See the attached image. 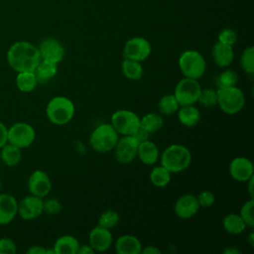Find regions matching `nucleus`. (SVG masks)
Instances as JSON below:
<instances>
[{"mask_svg":"<svg viewBox=\"0 0 254 254\" xmlns=\"http://www.w3.org/2000/svg\"><path fill=\"white\" fill-rule=\"evenodd\" d=\"M40 61L38 47L27 41L14 43L7 52L8 64L17 72L34 71Z\"/></svg>","mask_w":254,"mask_h":254,"instance_id":"nucleus-1","label":"nucleus"},{"mask_svg":"<svg viewBox=\"0 0 254 254\" xmlns=\"http://www.w3.org/2000/svg\"><path fill=\"white\" fill-rule=\"evenodd\" d=\"M161 165L171 173H181L191 163V153L184 145L172 144L161 155Z\"/></svg>","mask_w":254,"mask_h":254,"instance_id":"nucleus-2","label":"nucleus"},{"mask_svg":"<svg viewBox=\"0 0 254 254\" xmlns=\"http://www.w3.org/2000/svg\"><path fill=\"white\" fill-rule=\"evenodd\" d=\"M73 102L65 96H56L52 98L46 107V115L50 122L56 125L68 123L74 115Z\"/></svg>","mask_w":254,"mask_h":254,"instance_id":"nucleus-3","label":"nucleus"},{"mask_svg":"<svg viewBox=\"0 0 254 254\" xmlns=\"http://www.w3.org/2000/svg\"><path fill=\"white\" fill-rule=\"evenodd\" d=\"M217 105L228 115H234L241 111L245 104V96L243 91L234 86L219 87L217 90Z\"/></svg>","mask_w":254,"mask_h":254,"instance_id":"nucleus-4","label":"nucleus"},{"mask_svg":"<svg viewBox=\"0 0 254 254\" xmlns=\"http://www.w3.org/2000/svg\"><path fill=\"white\" fill-rule=\"evenodd\" d=\"M119 134L111 125V123H103L98 125L91 133L89 143L91 148L98 153H107L114 149Z\"/></svg>","mask_w":254,"mask_h":254,"instance_id":"nucleus-5","label":"nucleus"},{"mask_svg":"<svg viewBox=\"0 0 254 254\" xmlns=\"http://www.w3.org/2000/svg\"><path fill=\"white\" fill-rule=\"evenodd\" d=\"M179 67L185 77L198 79L205 72L206 63L200 53L189 50L180 56Z\"/></svg>","mask_w":254,"mask_h":254,"instance_id":"nucleus-6","label":"nucleus"},{"mask_svg":"<svg viewBox=\"0 0 254 254\" xmlns=\"http://www.w3.org/2000/svg\"><path fill=\"white\" fill-rule=\"evenodd\" d=\"M36 138V132L32 125L26 122H16L8 128V143L23 149L31 146Z\"/></svg>","mask_w":254,"mask_h":254,"instance_id":"nucleus-7","label":"nucleus"},{"mask_svg":"<svg viewBox=\"0 0 254 254\" xmlns=\"http://www.w3.org/2000/svg\"><path fill=\"white\" fill-rule=\"evenodd\" d=\"M201 86L197 79L184 77L177 83L174 95L180 106L194 104L197 102Z\"/></svg>","mask_w":254,"mask_h":254,"instance_id":"nucleus-8","label":"nucleus"},{"mask_svg":"<svg viewBox=\"0 0 254 254\" xmlns=\"http://www.w3.org/2000/svg\"><path fill=\"white\" fill-rule=\"evenodd\" d=\"M111 125L120 135H132L140 126V117L133 111L120 109L111 116Z\"/></svg>","mask_w":254,"mask_h":254,"instance_id":"nucleus-9","label":"nucleus"},{"mask_svg":"<svg viewBox=\"0 0 254 254\" xmlns=\"http://www.w3.org/2000/svg\"><path fill=\"white\" fill-rule=\"evenodd\" d=\"M152 48L148 40L142 37H134L129 39L123 48L124 59L143 62L151 55Z\"/></svg>","mask_w":254,"mask_h":254,"instance_id":"nucleus-10","label":"nucleus"},{"mask_svg":"<svg viewBox=\"0 0 254 254\" xmlns=\"http://www.w3.org/2000/svg\"><path fill=\"white\" fill-rule=\"evenodd\" d=\"M138 146L139 142L133 136L123 135L114 147L116 160L122 164L131 163L137 157Z\"/></svg>","mask_w":254,"mask_h":254,"instance_id":"nucleus-11","label":"nucleus"},{"mask_svg":"<svg viewBox=\"0 0 254 254\" xmlns=\"http://www.w3.org/2000/svg\"><path fill=\"white\" fill-rule=\"evenodd\" d=\"M28 190L31 194L44 198L52 190V182L49 175L42 171H34L28 179Z\"/></svg>","mask_w":254,"mask_h":254,"instance_id":"nucleus-12","label":"nucleus"},{"mask_svg":"<svg viewBox=\"0 0 254 254\" xmlns=\"http://www.w3.org/2000/svg\"><path fill=\"white\" fill-rule=\"evenodd\" d=\"M41 60L59 64L64 57V46L55 38H46L38 47Z\"/></svg>","mask_w":254,"mask_h":254,"instance_id":"nucleus-13","label":"nucleus"},{"mask_svg":"<svg viewBox=\"0 0 254 254\" xmlns=\"http://www.w3.org/2000/svg\"><path fill=\"white\" fill-rule=\"evenodd\" d=\"M43 213V198L33 194L23 197L18 202L17 214L25 220L39 217Z\"/></svg>","mask_w":254,"mask_h":254,"instance_id":"nucleus-14","label":"nucleus"},{"mask_svg":"<svg viewBox=\"0 0 254 254\" xmlns=\"http://www.w3.org/2000/svg\"><path fill=\"white\" fill-rule=\"evenodd\" d=\"M229 174L237 182H247L254 175L253 163L246 157H236L229 164Z\"/></svg>","mask_w":254,"mask_h":254,"instance_id":"nucleus-15","label":"nucleus"},{"mask_svg":"<svg viewBox=\"0 0 254 254\" xmlns=\"http://www.w3.org/2000/svg\"><path fill=\"white\" fill-rule=\"evenodd\" d=\"M113 237L110 229L100 225L95 226L89 233V245L94 251L104 252L108 250L112 244Z\"/></svg>","mask_w":254,"mask_h":254,"instance_id":"nucleus-16","label":"nucleus"},{"mask_svg":"<svg viewBox=\"0 0 254 254\" xmlns=\"http://www.w3.org/2000/svg\"><path fill=\"white\" fill-rule=\"evenodd\" d=\"M199 207L196 196L193 194H184L177 199L174 209L178 217L188 219L194 216Z\"/></svg>","mask_w":254,"mask_h":254,"instance_id":"nucleus-17","label":"nucleus"},{"mask_svg":"<svg viewBox=\"0 0 254 254\" xmlns=\"http://www.w3.org/2000/svg\"><path fill=\"white\" fill-rule=\"evenodd\" d=\"M18 201L9 193H0V225L10 223L17 215Z\"/></svg>","mask_w":254,"mask_h":254,"instance_id":"nucleus-18","label":"nucleus"},{"mask_svg":"<svg viewBox=\"0 0 254 254\" xmlns=\"http://www.w3.org/2000/svg\"><path fill=\"white\" fill-rule=\"evenodd\" d=\"M115 251L118 254H139L142 251V244L136 236L124 234L117 238Z\"/></svg>","mask_w":254,"mask_h":254,"instance_id":"nucleus-19","label":"nucleus"},{"mask_svg":"<svg viewBox=\"0 0 254 254\" xmlns=\"http://www.w3.org/2000/svg\"><path fill=\"white\" fill-rule=\"evenodd\" d=\"M211 55L214 63L219 67L228 66L233 62L234 59V52L232 50V47L221 44L219 42L214 44L211 51Z\"/></svg>","mask_w":254,"mask_h":254,"instance_id":"nucleus-20","label":"nucleus"},{"mask_svg":"<svg viewBox=\"0 0 254 254\" xmlns=\"http://www.w3.org/2000/svg\"><path fill=\"white\" fill-rule=\"evenodd\" d=\"M137 157L145 165H154L159 159V149L154 142L146 140L139 143Z\"/></svg>","mask_w":254,"mask_h":254,"instance_id":"nucleus-21","label":"nucleus"},{"mask_svg":"<svg viewBox=\"0 0 254 254\" xmlns=\"http://www.w3.org/2000/svg\"><path fill=\"white\" fill-rule=\"evenodd\" d=\"M177 112L178 119L184 126L193 127L200 120V113L193 104L182 105Z\"/></svg>","mask_w":254,"mask_h":254,"instance_id":"nucleus-22","label":"nucleus"},{"mask_svg":"<svg viewBox=\"0 0 254 254\" xmlns=\"http://www.w3.org/2000/svg\"><path fill=\"white\" fill-rule=\"evenodd\" d=\"M58 72V64L41 60L36 66L34 73L38 83H47L56 76Z\"/></svg>","mask_w":254,"mask_h":254,"instance_id":"nucleus-23","label":"nucleus"},{"mask_svg":"<svg viewBox=\"0 0 254 254\" xmlns=\"http://www.w3.org/2000/svg\"><path fill=\"white\" fill-rule=\"evenodd\" d=\"M78 247L79 243L74 236L63 235L56 240L54 251L55 254H76Z\"/></svg>","mask_w":254,"mask_h":254,"instance_id":"nucleus-24","label":"nucleus"},{"mask_svg":"<svg viewBox=\"0 0 254 254\" xmlns=\"http://www.w3.org/2000/svg\"><path fill=\"white\" fill-rule=\"evenodd\" d=\"M21 149L10 143H6L0 149V160L8 167H15L21 162Z\"/></svg>","mask_w":254,"mask_h":254,"instance_id":"nucleus-25","label":"nucleus"},{"mask_svg":"<svg viewBox=\"0 0 254 254\" xmlns=\"http://www.w3.org/2000/svg\"><path fill=\"white\" fill-rule=\"evenodd\" d=\"M223 228L230 234H240L247 227L241 216L237 213L226 214L222 220Z\"/></svg>","mask_w":254,"mask_h":254,"instance_id":"nucleus-26","label":"nucleus"},{"mask_svg":"<svg viewBox=\"0 0 254 254\" xmlns=\"http://www.w3.org/2000/svg\"><path fill=\"white\" fill-rule=\"evenodd\" d=\"M38 84L34 71H22L18 72L16 76V85L22 92L33 91Z\"/></svg>","mask_w":254,"mask_h":254,"instance_id":"nucleus-27","label":"nucleus"},{"mask_svg":"<svg viewBox=\"0 0 254 254\" xmlns=\"http://www.w3.org/2000/svg\"><path fill=\"white\" fill-rule=\"evenodd\" d=\"M124 76L130 80H138L143 75V66L140 62L124 59L121 64Z\"/></svg>","mask_w":254,"mask_h":254,"instance_id":"nucleus-28","label":"nucleus"},{"mask_svg":"<svg viewBox=\"0 0 254 254\" xmlns=\"http://www.w3.org/2000/svg\"><path fill=\"white\" fill-rule=\"evenodd\" d=\"M171 172L168 171L162 165L156 166L150 172V181L151 183L158 188H164L169 185L171 182Z\"/></svg>","mask_w":254,"mask_h":254,"instance_id":"nucleus-29","label":"nucleus"},{"mask_svg":"<svg viewBox=\"0 0 254 254\" xmlns=\"http://www.w3.org/2000/svg\"><path fill=\"white\" fill-rule=\"evenodd\" d=\"M164 124L163 117L158 113H148L140 118V126L147 130L150 134L159 131Z\"/></svg>","mask_w":254,"mask_h":254,"instance_id":"nucleus-30","label":"nucleus"},{"mask_svg":"<svg viewBox=\"0 0 254 254\" xmlns=\"http://www.w3.org/2000/svg\"><path fill=\"white\" fill-rule=\"evenodd\" d=\"M159 111L165 115H172L178 111L180 104L174 94H166L161 97L158 103Z\"/></svg>","mask_w":254,"mask_h":254,"instance_id":"nucleus-31","label":"nucleus"},{"mask_svg":"<svg viewBox=\"0 0 254 254\" xmlns=\"http://www.w3.org/2000/svg\"><path fill=\"white\" fill-rule=\"evenodd\" d=\"M240 65L243 71L248 74L254 73V48L248 47L246 48L241 55L240 58Z\"/></svg>","mask_w":254,"mask_h":254,"instance_id":"nucleus-32","label":"nucleus"},{"mask_svg":"<svg viewBox=\"0 0 254 254\" xmlns=\"http://www.w3.org/2000/svg\"><path fill=\"white\" fill-rule=\"evenodd\" d=\"M119 214L115 210L109 209L100 214L98 218V225L107 229H111L119 223Z\"/></svg>","mask_w":254,"mask_h":254,"instance_id":"nucleus-33","label":"nucleus"},{"mask_svg":"<svg viewBox=\"0 0 254 254\" xmlns=\"http://www.w3.org/2000/svg\"><path fill=\"white\" fill-rule=\"evenodd\" d=\"M197 102L204 107H213L217 105V92L212 88L201 89Z\"/></svg>","mask_w":254,"mask_h":254,"instance_id":"nucleus-34","label":"nucleus"},{"mask_svg":"<svg viewBox=\"0 0 254 254\" xmlns=\"http://www.w3.org/2000/svg\"><path fill=\"white\" fill-rule=\"evenodd\" d=\"M253 207H254V200L253 198H250L249 200H246L243 205L241 206L239 215L245 222L247 227H253L254 226V217H253Z\"/></svg>","mask_w":254,"mask_h":254,"instance_id":"nucleus-35","label":"nucleus"},{"mask_svg":"<svg viewBox=\"0 0 254 254\" xmlns=\"http://www.w3.org/2000/svg\"><path fill=\"white\" fill-rule=\"evenodd\" d=\"M238 81V75L233 69H225L217 77L218 87L234 86Z\"/></svg>","mask_w":254,"mask_h":254,"instance_id":"nucleus-36","label":"nucleus"},{"mask_svg":"<svg viewBox=\"0 0 254 254\" xmlns=\"http://www.w3.org/2000/svg\"><path fill=\"white\" fill-rule=\"evenodd\" d=\"M237 41V35L235 31H233L230 28H225L223 29L219 34H218V42L227 46H233Z\"/></svg>","mask_w":254,"mask_h":254,"instance_id":"nucleus-37","label":"nucleus"},{"mask_svg":"<svg viewBox=\"0 0 254 254\" xmlns=\"http://www.w3.org/2000/svg\"><path fill=\"white\" fill-rule=\"evenodd\" d=\"M62 204L57 198H48L43 200V212L54 215L61 211Z\"/></svg>","mask_w":254,"mask_h":254,"instance_id":"nucleus-38","label":"nucleus"},{"mask_svg":"<svg viewBox=\"0 0 254 254\" xmlns=\"http://www.w3.org/2000/svg\"><path fill=\"white\" fill-rule=\"evenodd\" d=\"M196 198L199 206H202V207H209L215 201L214 194L210 190H201L196 196Z\"/></svg>","mask_w":254,"mask_h":254,"instance_id":"nucleus-39","label":"nucleus"},{"mask_svg":"<svg viewBox=\"0 0 254 254\" xmlns=\"http://www.w3.org/2000/svg\"><path fill=\"white\" fill-rule=\"evenodd\" d=\"M17 247L15 242L8 237L0 238V254H15Z\"/></svg>","mask_w":254,"mask_h":254,"instance_id":"nucleus-40","label":"nucleus"},{"mask_svg":"<svg viewBox=\"0 0 254 254\" xmlns=\"http://www.w3.org/2000/svg\"><path fill=\"white\" fill-rule=\"evenodd\" d=\"M131 136H133L139 143H141V142H144V141H146V140H149L150 133H149L147 130H145L142 126H139V127L133 132V134H132Z\"/></svg>","mask_w":254,"mask_h":254,"instance_id":"nucleus-41","label":"nucleus"},{"mask_svg":"<svg viewBox=\"0 0 254 254\" xmlns=\"http://www.w3.org/2000/svg\"><path fill=\"white\" fill-rule=\"evenodd\" d=\"M7 132H8V128L6 127V125L4 123H2L0 121V149L6 143H8V141H7Z\"/></svg>","mask_w":254,"mask_h":254,"instance_id":"nucleus-42","label":"nucleus"},{"mask_svg":"<svg viewBox=\"0 0 254 254\" xmlns=\"http://www.w3.org/2000/svg\"><path fill=\"white\" fill-rule=\"evenodd\" d=\"M27 253L28 254H48V249L39 245H34L27 250Z\"/></svg>","mask_w":254,"mask_h":254,"instance_id":"nucleus-43","label":"nucleus"},{"mask_svg":"<svg viewBox=\"0 0 254 254\" xmlns=\"http://www.w3.org/2000/svg\"><path fill=\"white\" fill-rule=\"evenodd\" d=\"M94 252L90 245H79L76 254H92Z\"/></svg>","mask_w":254,"mask_h":254,"instance_id":"nucleus-44","label":"nucleus"},{"mask_svg":"<svg viewBox=\"0 0 254 254\" xmlns=\"http://www.w3.org/2000/svg\"><path fill=\"white\" fill-rule=\"evenodd\" d=\"M141 253H144V254H161V250L156 246H146L145 248H142Z\"/></svg>","mask_w":254,"mask_h":254,"instance_id":"nucleus-45","label":"nucleus"},{"mask_svg":"<svg viewBox=\"0 0 254 254\" xmlns=\"http://www.w3.org/2000/svg\"><path fill=\"white\" fill-rule=\"evenodd\" d=\"M247 184H248L247 190H248L249 196H250V198H253V184H254V176H253V177H251V178L247 181Z\"/></svg>","mask_w":254,"mask_h":254,"instance_id":"nucleus-46","label":"nucleus"},{"mask_svg":"<svg viewBox=\"0 0 254 254\" xmlns=\"http://www.w3.org/2000/svg\"><path fill=\"white\" fill-rule=\"evenodd\" d=\"M223 253H225V254H239V253H241V251L237 248H234V247H227L226 249L223 250Z\"/></svg>","mask_w":254,"mask_h":254,"instance_id":"nucleus-47","label":"nucleus"},{"mask_svg":"<svg viewBox=\"0 0 254 254\" xmlns=\"http://www.w3.org/2000/svg\"><path fill=\"white\" fill-rule=\"evenodd\" d=\"M248 241H249V244L251 246L254 245V234H253V232H250V234L248 236Z\"/></svg>","mask_w":254,"mask_h":254,"instance_id":"nucleus-48","label":"nucleus"},{"mask_svg":"<svg viewBox=\"0 0 254 254\" xmlns=\"http://www.w3.org/2000/svg\"><path fill=\"white\" fill-rule=\"evenodd\" d=\"M2 190V182H1V180H0V190Z\"/></svg>","mask_w":254,"mask_h":254,"instance_id":"nucleus-49","label":"nucleus"}]
</instances>
